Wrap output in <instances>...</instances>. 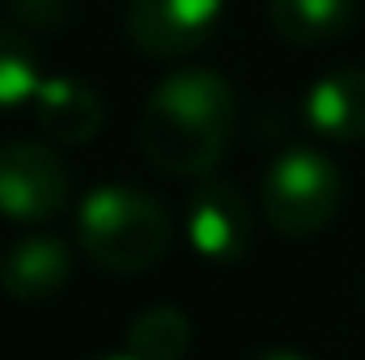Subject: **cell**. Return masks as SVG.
Wrapping results in <instances>:
<instances>
[{
    "label": "cell",
    "instance_id": "cell-7",
    "mask_svg": "<svg viewBox=\"0 0 365 360\" xmlns=\"http://www.w3.org/2000/svg\"><path fill=\"white\" fill-rule=\"evenodd\" d=\"M73 275V250L56 233H26L0 255V288L13 301H47Z\"/></svg>",
    "mask_w": 365,
    "mask_h": 360
},
{
    "label": "cell",
    "instance_id": "cell-15",
    "mask_svg": "<svg viewBox=\"0 0 365 360\" xmlns=\"http://www.w3.org/2000/svg\"><path fill=\"white\" fill-rule=\"evenodd\" d=\"M102 360H136L132 352H119V356H102Z\"/></svg>",
    "mask_w": 365,
    "mask_h": 360
},
{
    "label": "cell",
    "instance_id": "cell-5",
    "mask_svg": "<svg viewBox=\"0 0 365 360\" xmlns=\"http://www.w3.org/2000/svg\"><path fill=\"white\" fill-rule=\"evenodd\" d=\"M225 0H128V38L149 60H182L221 26Z\"/></svg>",
    "mask_w": 365,
    "mask_h": 360
},
{
    "label": "cell",
    "instance_id": "cell-2",
    "mask_svg": "<svg viewBox=\"0 0 365 360\" xmlns=\"http://www.w3.org/2000/svg\"><path fill=\"white\" fill-rule=\"evenodd\" d=\"M77 238L102 271L140 275L170 250V221L153 195L123 182H106L81 199Z\"/></svg>",
    "mask_w": 365,
    "mask_h": 360
},
{
    "label": "cell",
    "instance_id": "cell-3",
    "mask_svg": "<svg viewBox=\"0 0 365 360\" xmlns=\"http://www.w3.org/2000/svg\"><path fill=\"white\" fill-rule=\"evenodd\" d=\"M259 199H264V216L276 233L314 238L319 229H327L336 221L344 182L327 153L297 144V149H284L268 166Z\"/></svg>",
    "mask_w": 365,
    "mask_h": 360
},
{
    "label": "cell",
    "instance_id": "cell-4",
    "mask_svg": "<svg viewBox=\"0 0 365 360\" xmlns=\"http://www.w3.org/2000/svg\"><path fill=\"white\" fill-rule=\"evenodd\" d=\"M68 203V170L38 140L0 144V216L17 225H43Z\"/></svg>",
    "mask_w": 365,
    "mask_h": 360
},
{
    "label": "cell",
    "instance_id": "cell-9",
    "mask_svg": "<svg viewBox=\"0 0 365 360\" xmlns=\"http://www.w3.org/2000/svg\"><path fill=\"white\" fill-rule=\"evenodd\" d=\"M34 123L56 144H90L102 127V97L77 77H51L34 90Z\"/></svg>",
    "mask_w": 365,
    "mask_h": 360
},
{
    "label": "cell",
    "instance_id": "cell-12",
    "mask_svg": "<svg viewBox=\"0 0 365 360\" xmlns=\"http://www.w3.org/2000/svg\"><path fill=\"white\" fill-rule=\"evenodd\" d=\"M38 85H43V77H38V60H34L30 43L17 30L0 26V115L30 106Z\"/></svg>",
    "mask_w": 365,
    "mask_h": 360
},
{
    "label": "cell",
    "instance_id": "cell-13",
    "mask_svg": "<svg viewBox=\"0 0 365 360\" xmlns=\"http://www.w3.org/2000/svg\"><path fill=\"white\" fill-rule=\"evenodd\" d=\"M13 13L21 17V21H34V26H60V21H68V4L64 0H13Z\"/></svg>",
    "mask_w": 365,
    "mask_h": 360
},
{
    "label": "cell",
    "instance_id": "cell-10",
    "mask_svg": "<svg viewBox=\"0 0 365 360\" xmlns=\"http://www.w3.org/2000/svg\"><path fill=\"white\" fill-rule=\"evenodd\" d=\"M361 0H268L272 30L293 47H323L353 30Z\"/></svg>",
    "mask_w": 365,
    "mask_h": 360
},
{
    "label": "cell",
    "instance_id": "cell-14",
    "mask_svg": "<svg viewBox=\"0 0 365 360\" xmlns=\"http://www.w3.org/2000/svg\"><path fill=\"white\" fill-rule=\"evenodd\" d=\"M251 360H310V356H302V352H289V348H272V352H259V356H251Z\"/></svg>",
    "mask_w": 365,
    "mask_h": 360
},
{
    "label": "cell",
    "instance_id": "cell-11",
    "mask_svg": "<svg viewBox=\"0 0 365 360\" xmlns=\"http://www.w3.org/2000/svg\"><path fill=\"white\" fill-rule=\"evenodd\" d=\"M191 348V322L175 305H149L128 327V352L136 360H182Z\"/></svg>",
    "mask_w": 365,
    "mask_h": 360
},
{
    "label": "cell",
    "instance_id": "cell-6",
    "mask_svg": "<svg viewBox=\"0 0 365 360\" xmlns=\"http://www.w3.org/2000/svg\"><path fill=\"white\" fill-rule=\"evenodd\" d=\"M187 242L208 263H238L251 250V208L234 182L204 179L187 199Z\"/></svg>",
    "mask_w": 365,
    "mask_h": 360
},
{
    "label": "cell",
    "instance_id": "cell-8",
    "mask_svg": "<svg viewBox=\"0 0 365 360\" xmlns=\"http://www.w3.org/2000/svg\"><path fill=\"white\" fill-rule=\"evenodd\" d=\"M302 119L314 136L336 144L365 140V68H336L302 97Z\"/></svg>",
    "mask_w": 365,
    "mask_h": 360
},
{
    "label": "cell",
    "instance_id": "cell-1",
    "mask_svg": "<svg viewBox=\"0 0 365 360\" xmlns=\"http://www.w3.org/2000/svg\"><path fill=\"white\" fill-rule=\"evenodd\" d=\"M238 102L225 77L208 68L170 73L145 102L140 149L170 179H208L234 136Z\"/></svg>",
    "mask_w": 365,
    "mask_h": 360
}]
</instances>
